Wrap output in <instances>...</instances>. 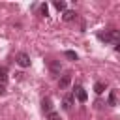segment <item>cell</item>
I'll use <instances>...</instances> for the list:
<instances>
[{
    "label": "cell",
    "instance_id": "3",
    "mask_svg": "<svg viewBox=\"0 0 120 120\" xmlns=\"http://www.w3.org/2000/svg\"><path fill=\"white\" fill-rule=\"evenodd\" d=\"M69 82H71V75L68 73V75H62L60 77V81H58V88L60 90H64V88H68L69 86Z\"/></svg>",
    "mask_w": 120,
    "mask_h": 120
},
{
    "label": "cell",
    "instance_id": "12",
    "mask_svg": "<svg viewBox=\"0 0 120 120\" xmlns=\"http://www.w3.org/2000/svg\"><path fill=\"white\" fill-rule=\"evenodd\" d=\"M54 8H56L58 11H64V9H66V2H62V0H56V2H54Z\"/></svg>",
    "mask_w": 120,
    "mask_h": 120
},
{
    "label": "cell",
    "instance_id": "8",
    "mask_svg": "<svg viewBox=\"0 0 120 120\" xmlns=\"http://www.w3.org/2000/svg\"><path fill=\"white\" fill-rule=\"evenodd\" d=\"M75 17H77V13H75V11H71V9H68V11H64V21H66V22H69V21H73Z\"/></svg>",
    "mask_w": 120,
    "mask_h": 120
},
{
    "label": "cell",
    "instance_id": "10",
    "mask_svg": "<svg viewBox=\"0 0 120 120\" xmlns=\"http://www.w3.org/2000/svg\"><path fill=\"white\" fill-rule=\"evenodd\" d=\"M94 90H96V94H103L105 84H103V82H96V84H94Z\"/></svg>",
    "mask_w": 120,
    "mask_h": 120
},
{
    "label": "cell",
    "instance_id": "7",
    "mask_svg": "<svg viewBox=\"0 0 120 120\" xmlns=\"http://www.w3.org/2000/svg\"><path fill=\"white\" fill-rule=\"evenodd\" d=\"M71 105H73V94H66V98H64V109L69 111Z\"/></svg>",
    "mask_w": 120,
    "mask_h": 120
},
{
    "label": "cell",
    "instance_id": "4",
    "mask_svg": "<svg viewBox=\"0 0 120 120\" xmlns=\"http://www.w3.org/2000/svg\"><path fill=\"white\" fill-rule=\"evenodd\" d=\"M41 109H43V111L49 114V112L52 111V99H51V98H45V99L41 101Z\"/></svg>",
    "mask_w": 120,
    "mask_h": 120
},
{
    "label": "cell",
    "instance_id": "5",
    "mask_svg": "<svg viewBox=\"0 0 120 120\" xmlns=\"http://www.w3.org/2000/svg\"><path fill=\"white\" fill-rule=\"evenodd\" d=\"M49 69H51L54 75H58V73H60V62H58V60H49Z\"/></svg>",
    "mask_w": 120,
    "mask_h": 120
},
{
    "label": "cell",
    "instance_id": "13",
    "mask_svg": "<svg viewBox=\"0 0 120 120\" xmlns=\"http://www.w3.org/2000/svg\"><path fill=\"white\" fill-rule=\"evenodd\" d=\"M39 11H41V15H43V17H47V15H49V8H47V4H41Z\"/></svg>",
    "mask_w": 120,
    "mask_h": 120
},
{
    "label": "cell",
    "instance_id": "15",
    "mask_svg": "<svg viewBox=\"0 0 120 120\" xmlns=\"http://www.w3.org/2000/svg\"><path fill=\"white\" fill-rule=\"evenodd\" d=\"M47 116H49V120H60V116H58V114H56L54 111H51V112H49Z\"/></svg>",
    "mask_w": 120,
    "mask_h": 120
},
{
    "label": "cell",
    "instance_id": "6",
    "mask_svg": "<svg viewBox=\"0 0 120 120\" xmlns=\"http://www.w3.org/2000/svg\"><path fill=\"white\" fill-rule=\"evenodd\" d=\"M75 94H77V99L79 101H86L88 99V96H86V92H84V88H81V86H77V90H75Z\"/></svg>",
    "mask_w": 120,
    "mask_h": 120
},
{
    "label": "cell",
    "instance_id": "9",
    "mask_svg": "<svg viewBox=\"0 0 120 120\" xmlns=\"http://www.w3.org/2000/svg\"><path fill=\"white\" fill-rule=\"evenodd\" d=\"M6 81H8V68H6V66H2V68H0V82L4 84Z\"/></svg>",
    "mask_w": 120,
    "mask_h": 120
},
{
    "label": "cell",
    "instance_id": "11",
    "mask_svg": "<svg viewBox=\"0 0 120 120\" xmlns=\"http://www.w3.org/2000/svg\"><path fill=\"white\" fill-rule=\"evenodd\" d=\"M109 105H116V90H111V94H109Z\"/></svg>",
    "mask_w": 120,
    "mask_h": 120
},
{
    "label": "cell",
    "instance_id": "1",
    "mask_svg": "<svg viewBox=\"0 0 120 120\" xmlns=\"http://www.w3.org/2000/svg\"><path fill=\"white\" fill-rule=\"evenodd\" d=\"M98 38H99L101 41H116L118 30H109V32H105V34H98Z\"/></svg>",
    "mask_w": 120,
    "mask_h": 120
},
{
    "label": "cell",
    "instance_id": "2",
    "mask_svg": "<svg viewBox=\"0 0 120 120\" xmlns=\"http://www.w3.org/2000/svg\"><path fill=\"white\" fill-rule=\"evenodd\" d=\"M15 62H17L21 68H28V66H30V56H28L26 52H19V54L15 56Z\"/></svg>",
    "mask_w": 120,
    "mask_h": 120
},
{
    "label": "cell",
    "instance_id": "16",
    "mask_svg": "<svg viewBox=\"0 0 120 120\" xmlns=\"http://www.w3.org/2000/svg\"><path fill=\"white\" fill-rule=\"evenodd\" d=\"M4 94H6V86L0 82V96H4Z\"/></svg>",
    "mask_w": 120,
    "mask_h": 120
},
{
    "label": "cell",
    "instance_id": "14",
    "mask_svg": "<svg viewBox=\"0 0 120 120\" xmlns=\"http://www.w3.org/2000/svg\"><path fill=\"white\" fill-rule=\"evenodd\" d=\"M66 56H68L69 60H77V52H75V51H66Z\"/></svg>",
    "mask_w": 120,
    "mask_h": 120
}]
</instances>
